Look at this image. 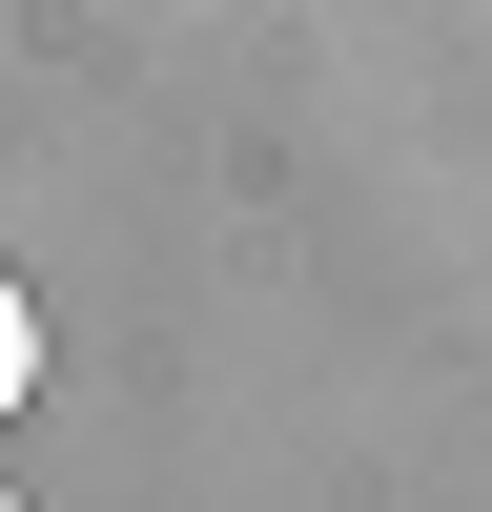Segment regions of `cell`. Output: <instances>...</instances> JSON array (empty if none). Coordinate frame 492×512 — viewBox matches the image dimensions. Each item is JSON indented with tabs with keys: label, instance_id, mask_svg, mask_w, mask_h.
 <instances>
[{
	"label": "cell",
	"instance_id": "obj_1",
	"mask_svg": "<svg viewBox=\"0 0 492 512\" xmlns=\"http://www.w3.org/2000/svg\"><path fill=\"white\" fill-rule=\"evenodd\" d=\"M21 390H41V308L0 287V410H21Z\"/></svg>",
	"mask_w": 492,
	"mask_h": 512
},
{
	"label": "cell",
	"instance_id": "obj_2",
	"mask_svg": "<svg viewBox=\"0 0 492 512\" xmlns=\"http://www.w3.org/2000/svg\"><path fill=\"white\" fill-rule=\"evenodd\" d=\"M0 512H21V492H0Z\"/></svg>",
	"mask_w": 492,
	"mask_h": 512
}]
</instances>
